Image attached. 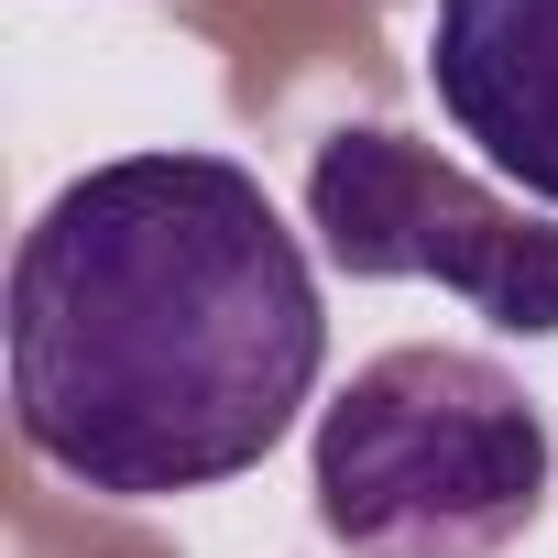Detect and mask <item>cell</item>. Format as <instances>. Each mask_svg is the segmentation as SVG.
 <instances>
[{"label":"cell","mask_w":558,"mask_h":558,"mask_svg":"<svg viewBox=\"0 0 558 558\" xmlns=\"http://www.w3.org/2000/svg\"><path fill=\"white\" fill-rule=\"evenodd\" d=\"M329 307L307 241L230 154H110L12 252V427L99 504H175L286 449Z\"/></svg>","instance_id":"cell-1"},{"label":"cell","mask_w":558,"mask_h":558,"mask_svg":"<svg viewBox=\"0 0 558 558\" xmlns=\"http://www.w3.org/2000/svg\"><path fill=\"white\" fill-rule=\"evenodd\" d=\"M547 416L493 351L405 340L318 405L307 493L351 558H504L547 514Z\"/></svg>","instance_id":"cell-2"},{"label":"cell","mask_w":558,"mask_h":558,"mask_svg":"<svg viewBox=\"0 0 558 558\" xmlns=\"http://www.w3.org/2000/svg\"><path fill=\"white\" fill-rule=\"evenodd\" d=\"M307 230L351 286H449L504 340H558V219L482 186L395 121H340L307 154Z\"/></svg>","instance_id":"cell-3"},{"label":"cell","mask_w":558,"mask_h":558,"mask_svg":"<svg viewBox=\"0 0 558 558\" xmlns=\"http://www.w3.org/2000/svg\"><path fill=\"white\" fill-rule=\"evenodd\" d=\"M427 88L514 197L558 208V0H438Z\"/></svg>","instance_id":"cell-4"}]
</instances>
